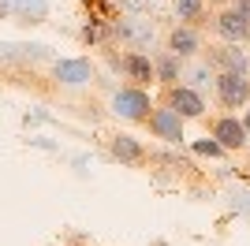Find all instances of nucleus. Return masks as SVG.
<instances>
[{
    "mask_svg": "<svg viewBox=\"0 0 250 246\" xmlns=\"http://www.w3.org/2000/svg\"><path fill=\"white\" fill-rule=\"evenodd\" d=\"M149 108H153V101H149V93L142 90V86H124V90H116L112 97V112L120 116V120H149Z\"/></svg>",
    "mask_w": 250,
    "mask_h": 246,
    "instance_id": "nucleus-1",
    "label": "nucleus"
},
{
    "mask_svg": "<svg viewBox=\"0 0 250 246\" xmlns=\"http://www.w3.org/2000/svg\"><path fill=\"white\" fill-rule=\"evenodd\" d=\"M217 97L224 108H247L250 104V79L239 71H217Z\"/></svg>",
    "mask_w": 250,
    "mask_h": 246,
    "instance_id": "nucleus-2",
    "label": "nucleus"
},
{
    "mask_svg": "<svg viewBox=\"0 0 250 246\" xmlns=\"http://www.w3.org/2000/svg\"><path fill=\"white\" fill-rule=\"evenodd\" d=\"M149 131L161 138V142L179 145L187 134H183V116L172 108V104H161V108H149Z\"/></svg>",
    "mask_w": 250,
    "mask_h": 246,
    "instance_id": "nucleus-3",
    "label": "nucleus"
},
{
    "mask_svg": "<svg viewBox=\"0 0 250 246\" xmlns=\"http://www.w3.org/2000/svg\"><path fill=\"white\" fill-rule=\"evenodd\" d=\"M168 104H172L183 120H198V116H206V97H202V90H194V86H187V82L168 86Z\"/></svg>",
    "mask_w": 250,
    "mask_h": 246,
    "instance_id": "nucleus-4",
    "label": "nucleus"
},
{
    "mask_svg": "<svg viewBox=\"0 0 250 246\" xmlns=\"http://www.w3.org/2000/svg\"><path fill=\"white\" fill-rule=\"evenodd\" d=\"M213 30H217V38H220V41L243 45V41L250 38V22L243 19V15H239L235 8H224V11L217 15V19H213Z\"/></svg>",
    "mask_w": 250,
    "mask_h": 246,
    "instance_id": "nucleus-5",
    "label": "nucleus"
},
{
    "mask_svg": "<svg viewBox=\"0 0 250 246\" xmlns=\"http://www.w3.org/2000/svg\"><path fill=\"white\" fill-rule=\"evenodd\" d=\"M116 34H120L135 52L153 49V22L149 19H120L116 22Z\"/></svg>",
    "mask_w": 250,
    "mask_h": 246,
    "instance_id": "nucleus-6",
    "label": "nucleus"
},
{
    "mask_svg": "<svg viewBox=\"0 0 250 246\" xmlns=\"http://www.w3.org/2000/svg\"><path fill=\"white\" fill-rule=\"evenodd\" d=\"M247 134H250V131L243 127L239 116H220V120L213 123V138H217L224 149H243V145L250 142Z\"/></svg>",
    "mask_w": 250,
    "mask_h": 246,
    "instance_id": "nucleus-7",
    "label": "nucleus"
},
{
    "mask_svg": "<svg viewBox=\"0 0 250 246\" xmlns=\"http://www.w3.org/2000/svg\"><path fill=\"white\" fill-rule=\"evenodd\" d=\"M52 75H56V82H63V86H83V82L94 79V63L90 60H56Z\"/></svg>",
    "mask_w": 250,
    "mask_h": 246,
    "instance_id": "nucleus-8",
    "label": "nucleus"
},
{
    "mask_svg": "<svg viewBox=\"0 0 250 246\" xmlns=\"http://www.w3.org/2000/svg\"><path fill=\"white\" fill-rule=\"evenodd\" d=\"M116 67H120L127 79H135L138 86L153 82V60H149L146 52H127V56H120V60H116Z\"/></svg>",
    "mask_w": 250,
    "mask_h": 246,
    "instance_id": "nucleus-9",
    "label": "nucleus"
},
{
    "mask_svg": "<svg viewBox=\"0 0 250 246\" xmlns=\"http://www.w3.org/2000/svg\"><path fill=\"white\" fill-rule=\"evenodd\" d=\"M209 60L217 63L220 71H239V75H247V71H250L247 52H243L239 45H231V41H224V49H213V56H209Z\"/></svg>",
    "mask_w": 250,
    "mask_h": 246,
    "instance_id": "nucleus-10",
    "label": "nucleus"
},
{
    "mask_svg": "<svg viewBox=\"0 0 250 246\" xmlns=\"http://www.w3.org/2000/svg\"><path fill=\"white\" fill-rule=\"evenodd\" d=\"M198 49H202V38L190 26H176V30L168 34V52H176V56H198Z\"/></svg>",
    "mask_w": 250,
    "mask_h": 246,
    "instance_id": "nucleus-11",
    "label": "nucleus"
},
{
    "mask_svg": "<svg viewBox=\"0 0 250 246\" xmlns=\"http://www.w3.org/2000/svg\"><path fill=\"white\" fill-rule=\"evenodd\" d=\"M153 79L165 82V86H176V82L183 79V56H176V52L157 56V60H153Z\"/></svg>",
    "mask_w": 250,
    "mask_h": 246,
    "instance_id": "nucleus-12",
    "label": "nucleus"
},
{
    "mask_svg": "<svg viewBox=\"0 0 250 246\" xmlns=\"http://www.w3.org/2000/svg\"><path fill=\"white\" fill-rule=\"evenodd\" d=\"M108 149H112V157H116L120 164H138L142 157H146L142 142H138V138H131V134H116L112 142H108Z\"/></svg>",
    "mask_w": 250,
    "mask_h": 246,
    "instance_id": "nucleus-13",
    "label": "nucleus"
},
{
    "mask_svg": "<svg viewBox=\"0 0 250 246\" xmlns=\"http://www.w3.org/2000/svg\"><path fill=\"white\" fill-rule=\"evenodd\" d=\"M8 11L15 19H30V22H42L49 15V4L45 0H8Z\"/></svg>",
    "mask_w": 250,
    "mask_h": 246,
    "instance_id": "nucleus-14",
    "label": "nucleus"
},
{
    "mask_svg": "<svg viewBox=\"0 0 250 246\" xmlns=\"http://www.w3.org/2000/svg\"><path fill=\"white\" fill-rule=\"evenodd\" d=\"M172 8H176V15L183 22H202V15H206V0H172Z\"/></svg>",
    "mask_w": 250,
    "mask_h": 246,
    "instance_id": "nucleus-15",
    "label": "nucleus"
},
{
    "mask_svg": "<svg viewBox=\"0 0 250 246\" xmlns=\"http://www.w3.org/2000/svg\"><path fill=\"white\" fill-rule=\"evenodd\" d=\"M194 153L198 157H224L228 149H224L217 138H198V142H194Z\"/></svg>",
    "mask_w": 250,
    "mask_h": 246,
    "instance_id": "nucleus-16",
    "label": "nucleus"
},
{
    "mask_svg": "<svg viewBox=\"0 0 250 246\" xmlns=\"http://www.w3.org/2000/svg\"><path fill=\"white\" fill-rule=\"evenodd\" d=\"M190 82H187V86H194V90H202V86H209V75H213V71H209V63H198V67H190Z\"/></svg>",
    "mask_w": 250,
    "mask_h": 246,
    "instance_id": "nucleus-17",
    "label": "nucleus"
},
{
    "mask_svg": "<svg viewBox=\"0 0 250 246\" xmlns=\"http://www.w3.org/2000/svg\"><path fill=\"white\" fill-rule=\"evenodd\" d=\"M231 8H235V11H239V15H243V19L250 22V0H235V4H231Z\"/></svg>",
    "mask_w": 250,
    "mask_h": 246,
    "instance_id": "nucleus-18",
    "label": "nucleus"
},
{
    "mask_svg": "<svg viewBox=\"0 0 250 246\" xmlns=\"http://www.w3.org/2000/svg\"><path fill=\"white\" fill-rule=\"evenodd\" d=\"M83 38H86V41H97V38H101V26H97V22H94V26H86Z\"/></svg>",
    "mask_w": 250,
    "mask_h": 246,
    "instance_id": "nucleus-19",
    "label": "nucleus"
},
{
    "mask_svg": "<svg viewBox=\"0 0 250 246\" xmlns=\"http://www.w3.org/2000/svg\"><path fill=\"white\" fill-rule=\"evenodd\" d=\"M30 145H42V149H56V142H49V138H30Z\"/></svg>",
    "mask_w": 250,
    "mask_h": 246,
    "instance_id": "nucleus-20",
    "label": "nucleus"
},
{
    "mask_svg": "<svg viewBox=\"0 0 250 246\" xmlns=\"http://www.w3.org/2000/svg\"><path fill=\"white\" fill-rule=\"evenodd\" d=\"M243 127L250 131V104H247V116H243Z\"/></svg>",
    "mask_w": 250,
    "mask_h": 246,
    "instance_id": "nucleus-21",
    "label": "nucleus"
},
{
    "mask_svg": "<svg viewBox=\"0 0 250 246\" xmlns=\"http://www.w3.org/2000/svg\"><path fill=\"white\" fill-rule=\"evenodd\" d=\"M209 4H228V0H209Z\"/></svg>",
    "mask_w": 250,
    "mask_h": 246,
    "instance_id": "nucleus-22",
    "label": "nucleus"
}]
</instances>
